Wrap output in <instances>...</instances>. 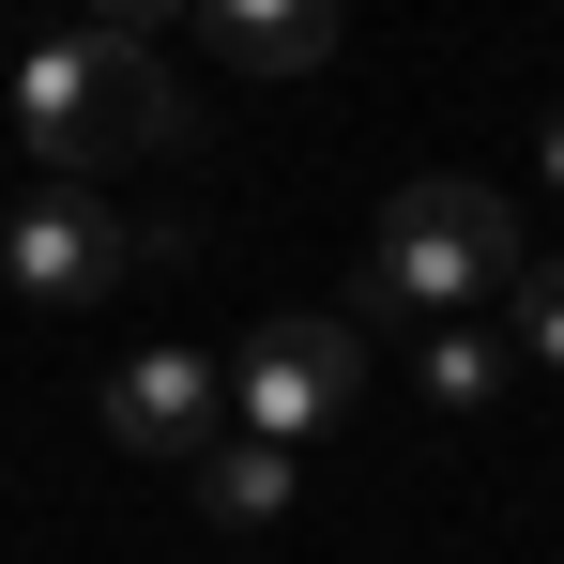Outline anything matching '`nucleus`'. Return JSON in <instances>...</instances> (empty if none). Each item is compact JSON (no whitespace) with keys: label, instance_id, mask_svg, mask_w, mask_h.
I'll return each instance as SVG.
<instances>
[{"label":"nucleus","instance_id":"f257e3e1","mask_svg":"<svg viewBox=\"0 0 564 564\" xmlns=\"http://www.w3.org/2000/svg\"><path fill=\"white\" fill-rule=\"evenodd\" d=\"M15 122H31L46 184H93V169L169 153V138H184V93H169V62L107 15V31H62V46H31V62H15Z\"/></svg>","mask_w":564,"mask_h":564},{"label":"nucleus","instance_id":"f03ea898","mask_svg":"<svg viewBox=\"0 0 564 564\" xmlns=\"http://www.w3.org/2000/svg\"><path fill=\"white\" fill-rule=\"evenodd\" d=\"M503 275H519V198L458 184V169H427V184L381 198V229H367V290H381V305L458 321L473 290H503Z\"/></svg>","mask_w":564,"mask_h":564},{"label":"nucleus","instance_id":"7ed1b4c3","mask_svg":"<svg viewBox=\"0 0 564 564\" xmlns=\"http://www.w3.org/2000/svg\"><path fill=\"white\" fill-rule=\"evenodd\" d=\"M351 381H367V351H351V321H260L245 336V367H229V412H245V443H305V427H336L351 412Z\"/></svg>","mask_w":564,"mask_h":564},{"label":"nucleus","instance_id":"20e7f679","mask_svg":"<svg viewBox=\"0 0 564 564\" xmlns=\"http://www.w3.org/2000/svg\"><path fill=\"white\" fill-rule=\"evenodd\" d=\"M0 275H15V305H107V290L138 275V229H122L93 184H46L0 229Z\"/></svg>","mask_w":564,"mask_h":564},{"label":"nucleus","instance_id":"39448f33","mask_svg":"<svg viewBox=\"0 0 564 564\" xmlns=\"http://www.w3.org/2000/svg\"><path fill=\"white\" fill-rule=\"evenodd\" d=\"M107 443L153 473H198L229 443V367H198V351H122L107 367Z\"/></svg>","mask_w":564,"mask_h":564},{"label":"nucleus","instance_id":"423d86ee","mask_svg":"<svg viewBox=\"0 0 564 564\" xmlns=\"http://www.w3.org/2000/svg\"><path fill=\"white\" fill-rule=\"evenodd\" d=\"M198 46L245 62V77H305V62H336V15H321V0H214Z\"/></svg>","mask_w":564,"mask_h":564},{"label":"nucleus","instance_id":"0eeeda50","mask_svg":"<svg viewBox=\"0 0 564 564\" xmlns=\"http://www.w3.org/2000/svg\"><path fill=\"white\" fill-rule=\"evenodd\" d=\"M198 519H214V534H275V519H290V458L229 427V443L198 458Z\"/></svg>","mask_w":564,"mask_h":564},{"label":"nucleus","instance_id":"6e6552de","mask_svg":"<svg viewBox=\"0 0 564 564\" xmlns=\"http://www.w3.org/2000/svg\"><path fill=\"white\" fill-rule=\"evenodd\" d=\"M412 381H427V412H488V397H503V351H488L473 321H427V351H412Z\"/></svg>","mask_w":564,"mask_h":564},{"label":"nucleus","instance_id":"1a4fd4ad","mask_svg":"<svg viewBox=\"0 0 564 564\" xmlns=\"http://www.w3.org/2000/svg\"><path fill=\"white\" fill-rule=\"evenodd\" d=\"M503 305H519V351H503V367H564V245H519Z\"/></svg>","mask_w":564,"mask_h":564},{"label":"nucleus","instance_id":"9d476101","mask_svg":"<svg viewBox=\"0 0 564 564\" xmlns=\"http://www.w3.org/2000/svg\"><path fill=\"white\" fill-rule=\"evenodd\" d=\"M534 169H550V184H564V107H550V122H534Z\"/></svg>","mask_w":564,"mask_h":564}]
</instances>
